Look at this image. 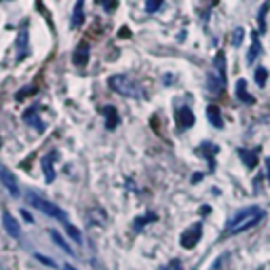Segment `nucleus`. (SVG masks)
<instances>
[{"label": "nucleus", "mask_w": 270, "mask_h": 270, "mask_svg": "<svg viewBox=\"0 0 270 270\" xmlns=\"http://www.w3.org/2000/svg\"><path fill=\"white\" fill-rule=\"evenodd\" d=\"M25 55H28V25H21L17 34V61H23Z\"/></svg>", "instance_id": "nucleus-10"}, {"label": "nucleus", "mask_w": 270, "mask_h": 270, "mask_svg": "<svg viewBox=\"0 0 270 270\" xmlns=\"http://www.w3.org/2000/svg\"><path fill=\"white\" fill-rule=\"evenodd\" d=\"M262 217H264V209H262V207H245V209L236 211V213L228 220L226 234L232 236V234L245 232V230L253 228L255 224H260Z\"/></svg>", "instance_id": "nucleus-1"}, {"label": "nucleus", "mask_w": 270, "mask_h": 270, "mask_svg": "<svg viewBox=\"0 0 270 270\" xmlns=\"http://www.w3.org/2000/svg\"><path fill=\"white\" fill-rule=\"evenodd\" d=\"M59 158V154H57L55 150L53 152H49V154H44L42 160H40V167H42V171H44V179L51 184V182H55V169H53V165H55V160Z\"/></svg>", "instance_id": "nucleus-7"}, {"label": "nucleus", "mask_w": 270, "mask_h": 270, "mask_svg": "<svg viewBox=\"0 0 270 270\" xmlns=\"http://www.w3.org/2000/svg\"><path fill=\"white\" fill-rule=\"evenodd\" d=\"M30 93H36V89H23V91H19L17 99H21V97H25V95H30Z\"/></svg>", "instance_id": "nucleus-28"}, {"label": "nucleus", "mask_w": 270, "mask_h": 270, "mask_svg": "<svg viewBox=\"0 0 270 270\" xmlns=\"http://www.w3.org/2000/svg\"><path fill=\"white\" fill-rule=\"evenodd\" d=\"M260 55H262L260 36H258V32H251V47H249V51H247V63H249V66H251V63L258 59Z\"/></svg>", "instance_id": "nucleus-13"}, {"label": "nucleus", "mask_w": 270, "mask_h": 270, "mask_svg": "<svg viewBox=\"0 0 270 270\" xmlns=\"http://www.w3.org/2000/svg\"><path fill=\"white\" fill-rule=\"evenodd\" d=\"M236 99L245 101V104H255V97L247 91V80H245V78H239V80H236Z\"/></svg>", "instance_id": "nucleus-14"}, {"label": "nucleus", "mask_w": 270, "mask_h": 270, "mask_svg": "<svg viewBox=\"0 0 270 270\" xmlns=\"http://www.w3.org/2000/svg\"><path fill=\"white\" fill-rule=\"evenodd\" d=\"M97 4H101L106 11H114L116 9V0H95Z\"/></svg>", "instance_id": "nucleus-26"}, {"label": "nucleus", "mask_w": 270, "mask_h": 270, "mask_svg": "<svg viewBox=\"0 0 270 270\" xmlns=\"http://www.w3.org/2000/svg\"><path fill=\"white\" fill-rule=\"evenodd\" d=\"M201 236H203V224L196 222V224H192L190 228L184 230L182 236H179V243H182L184 249H192L198 241H201Z\"/></svg>", "instance_id": "nucleus-4"}, {"label": "nucleus", "mask_w": 270, "mask_h": 270, "mask_svg": "<svg viewBox=\"0 0 270 270\" xmlns=\"http://www.w3.org/2000/svg\"><path fill=\"white\" fill-rule=\"evenodd\" d=\"M2 224H4V230L9 232V236H13V239L21 236V228H19V224L15 222V217H13L9 211H2Z\"/></svg>", "instance_id": "nucleus-11"}, {"label": "nucleus", "mask_w": 270, "mask_h": 270, "mask_svg": "<svg viewBox=\"0 0 270 270\" xmlns=\"http://www.w3.org/2000/svg\"><path fill=\"white\" fill-rule=\"evenodd\" d=\"M266 169H268V179H270V158H266Z\"/></svg>", "instance_id": "nucleus-31"}, {"label": "nucleus", "mask_w": 270, "mask_h": 270, "mask_svg": "<svg viewBox=\"0 0 270 270\" xmlns=\"http://www.w3.org/2000/svg\"><path fill=\"white\" fill-rule=\"evenodd\" d=\"M34 255H36V260H38V262H42V264H47V266H55V262H53V260L44 258V255H40V253H34Z\"/></svg>", "instance_id": "nucleus-27"}, {"label": "nucleus", "mask_w": 270, "mask_h": 270, "mask_svg": "<svg viewBox=\"0 0 270 270\" xmlns=\"http://www.w3.org/2000/svg\"><path fill=\"white\" fill-rule=\"evenodd\" d=\"M89 44L87 42H80L78 47L74 49V55H72V61H74V66H78V68H82V66H87V61H89Z\"/></svg>", "instance_id": "nucleus-12"}, {"label": "nucleus", "mask_w": 270, "mask_h": 270, "mask_svg": "<svg viewBox=\"0 0 270 270\" xmlns=\"http://www.w3.org/2000/svg\"><path fill=\"white\" fill-rule=\"evenodd\" d=\"M106 114V127L108 129H114V127L118 125V116H116V110H114V108H104V110H101Z\"/></svg>", "instance_id": "nucleus-19"}, {"label": "nucleus", "mask_w": 270, "mask_h": 270, "mask_svg": "<svg viewBox=\"0 0 270 270\" xmlns=\"http://www.w3.org/2000/svg\"><path fill=\"white\" fill-rule=\"evenodd\" d=\"M66 230H68V234L72 236V241H76V243L80 245V243H82V234H80V230H78V228H74L70 222H66Z\"/></svg>", "instance_id": "nucleus-22"}, {"label": "nucleus", "mask_w": 270, "mask_h": 270, "mask_svg": "<svg viewBox=\"0 0 270 270\" xmlns=\"http://www.w3.org/2000/svg\"><path fill=\"white\" fill-rule=\"evenodd\" d=\"M85 21V0H76L74 4V11H72V25L78 28Z\"/></svg>", "instance_id": "nucleus-16"}, {"label": "nucleus", "mask_w": 270, "mask_h": 270, "mask_svg": "<svg viewBox=\"0 0 270 270\" xmlns=\"http://www.w3.org/2000/svg\"><path fill=\"white\" fill-rule=\"evenodd\" d=\"M266 80H268V70L266 68H255V82H258L260 87H264L266 85Z\"/></svg>", "instance_id": "nucleus-21"}, {"label": "nucleus", "mask_w": 270, "mask_h": 270, "mask_svg": "<svg viewBox=\"0 0 270 270\" xmlns=\"http://www.w3.org/2000/svg\"><path fill=\"white\" fill-rule=\"evenodd\" d=\"M108 87H110L114 93L123 95V97H129V99H141V97H144L139 82L135 80L133 76H127V74H114V76H110Z\"/></svg>", "instance_id": "nucleus-2"}, {"label": "nucleus", "mask_w": 270, "mask_h": 270, "mask_svg": "<svg viewBox=\"0 0 270 270\" xmlns=\"http://www.w3.org/2000/svg\"><path fill=\"white\" fill-rule=\"evenodd\" d=\"M194 112L190 110L188 106H179L177 110H175V123L179 129H190L192 125H194Z\"/></svg>", "instance_id": "nucleus-6"}, {"label": "nucleus", "mask_w": 270, "mask_h": 270, "mask_svg": "<svg viewBox=\"0 0 270 270\" xmlns=\"http://www.w3.org/2000/svg\"><path fill=\"white\" fill-rule=\"evenodd\" d=\"M25 198H28V203L32 205L34 209L38 211H42L44 215H49V217H55V220H61L63 224L68 222V215H66V211L59 209V205H53L49 201V198H44L40 196L36 190H25Z\"/></svg>", "instance_id": "nucleus-3"}, {"label": "nucleus", "mask_w": 270, "mask_h": 270, "mask_svg": "<svg viewBox=\"0 0 270 270\" xmlns=\"http://www.w3.org/2000/svg\"><path fill=\"white\" fill-rule=\"evenodd\" d=\"M0 182H2V186L6 190L11 192V196H19L21 194V190H19V182H17V177L13 175V173L6 169L4 165H0Z\"/></svg>", "instance_id": "nucleus-5"}, {"label": "nucleus", "mask_w": 270, "mask_h": 270, "mask_svg": "<svg viewBox=\"0 0 270 270\" xmlns=\"http://www.w3.org/2000/svg\"><path fill=\"white\" fill-rule=\"evenodd\" d=\"M243 36H245V30H243V28H236V30L232 32V47H241Z\"/></svg>", "instance_id": "nucleus-24"}, {"label": "nucleus", "mask_w": 270, "mask_h": 270, "mask_svg": "<svg viewBox=\"0 0 270 270\" xmlns=\"http://www.w3.org/2000/svg\"><path fill=\"white\" fill-rule=\"evenodd\" d=\"M49 236H51V239H53V243H55L57 247H59V249H63V251H66L68 255H72V247H70L68 243L63 241V236H61L59 232H57V230H49Z\"/></svg>", "instance_id": "nucleus-18"}, {"label": "nucleus", "mask_w": 270, "mask_h": 270, "mask_svg": "<svg viewBox=\"0 0 270 270\" xmlns=\"http://www.w3.org/2000/svg\"><path fill=\"white\" fill-rule=\"evenodd\" d=\"M207 118H209V123L215 127V129H222L224 127V118H222V112H220V108H217L215 104H211L207 108Z\"/></svg>", "instance_id": "nucleus-15"}, {"label": "nucleus", "mask_w": 270, "mask_h": 270, "mask_svg": "<svg viewBox=\"0 0 270 270\" xmlns=\"http://www.w3.org/2000/svg\"><path fill=\"white\" fill-rule=\"evenodd\" d=\"M150 222H156V213H148V215H144V217H137L135 220V228H141V226H146V224H150Z\"/></svg>", "instance_id": "nucleus-23"}, {"label": "nucleus", "mask_w": 270, "mask_h": 270, "mask_svg": "<svg viewBox=\"0 0 270 270\" xmlns=\"http://www.w3.org/2000/svg\"><path fill=\"white\" fill-rule=\"evenodd\" d=\"M21 217H23V220L28 222V224H34V220H32V215H30V213H28V211H25V209H21Z\"/></svg>", "instance_id": "nucleus-29"}, {"label": "nucleus", "mask_w": 270, "mask_h": 270, "mask_svg": "<svg viewBox=\"0 0 270 270\" xmlns=\"http://www.w3.org/2000/svg\"><path fill=\"white\" fill-rule=\"evenodd\" d=\"M258 152H260V148H255V150H239L243 163H245L249 169H255V165H258Z\"/></svg>", "instance_id": "nucleus-17"}, {"label": "nucleus", "mask_w": 270, "mask_h": 270, "mask_svg": "<svg viewBox=\"0 0 270 270\" xmlns=\"http://www.w3.org/2000/svg\"><path fill=\"white\" fill-rule=\"evenodd\" d=\"M129 34H131V32H129V30H125V28H123V30H120V36H123V38H129Z\"/></svg>", "instance_id": "nucleus-30"}, {"label": "nucleus", "mask_w": 270, "mask_h": 270, "mask_svg": "<svg viewBox=\"0 0 270 270\" xmlns=\"http://www.w3.org/2000/svg\"><path fill=\"white\" fill-rule=\"evenodd\" d=\"M63 270H74L72 266H70V264H66V266H63Z\"/></svg>", "instance_id": "nucleus-32"}, {"label": "nucleus", "mask_w": 270, "mask_h": 270, "mask_svg": "<svg viewBox=\"0 0 270 270\" xmlns=\"http://www.w3.org/2000/svg\"><path fill=\"white\" fill-rule=\"evenodd\" d=\"M23 120H25V125H30L32 129H36L38 133L44 131V123L40 120V116H38V106H30L28 110L23 112Z\"/></svg>", "instance_id": "nucleus-8"}, {"label": "nucleus", "mask_w": 270, "mask_h": 270, "mask_svg": "<svg viewBox=\"0 0 270 270\" xmlns=\"http://www.w3.org/2000/svg\"><path fill=\"white\" fill-rule=\"evenodd\" d=\"M268 9H270V2H264V6H262L260 13H258V25H260L262 32H266V13H268Z\"/></svg>", "instance_id": "nucleus-20"}, {"label": "nucleus", "mask_w": 270, "mask_h": 270, "mask_svg": "<svg viewBox=\"0 0 270 270\" xmlns=\"http://www.w3.org/2000/svg\"><path fill=\"white\" fill-rule=\"evenodd\" d=\"M163 6V0H146V11L148 13H156Z\"/></svg>", "instance_id": "nucleus-25"}, {"label": "nucleus", "mask_w": 270, "mask_h": 270, "mask_svg": "<svg viewBox=\"0 0 270 270\" xmlns=\"http://www.w3.org/2000/svg\"><path fill=\"white\" fill-rule=\"evenodd\" d=\"M224 87H226V78H222L220 74L211 70V72L207 74V89H209V91L213 93V95H220V93L224 91Z\"/></svg>", "instance_id": "nucleus-9"}]
</instances>
